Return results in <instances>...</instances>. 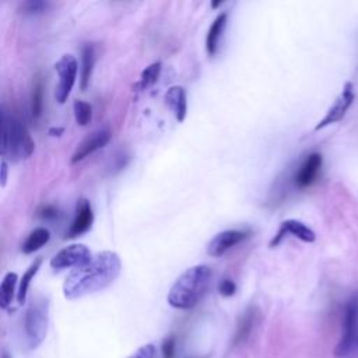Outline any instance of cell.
I'll list each match as a JSON object with an SVG mask.
<instances>
[{"instance_id": "6da1fadb", "label": "cell", "mask_w": 358, "mask_h": 358, "mask_svg": "<svg viewBox=\"0 0 358 358\" xmlns=\"http://www.w3.org/2000/svg\"><path fill=\"white\" fill-rule=\"evenodd\" d=\"M122 270V262L117 253L103 250L92 256L90 262L73 268L64 282L63 295L67 299H78L98 292L110 285Z\"/></svg>"}, {"instance_id": "7a4b0ae2", "label": "cell", "mask_w": 358, "mask_h": 358, "mask_svg": "<svg viewBox=\"0 0 358 358\" xmlns=\"http://www.w3.org/2000/svg\"><path fill=\"white\" fill-rule=\"evenodd\" d=\"M213 280V270L207 264H196L185 270L168 292V303L175 309L194 308L207 292Z\"/></svg>"}, {"instance_id": "3957f363", "label": "cell", "mask_w": 358, "mask_h": 358, "mask_svg": "<svg viewBox=\"0 0 358 358\" xmlns=\"http://www.w3.org/2000/svg\"><path fill=\"white\" fill-rule=\"evenodd\" d=\"M1 157H8L11 161L18 162L31 157L35 150V143L17 116L8 115L4 109L1 113Z\"/></svg>"}, {"instance_id": "277c9868", "label": "cell", "mask_w": 358, "mask_h": 358, "mask_svg": "<svg viewBox=\"0 0 358 358\" xmlns=\"http://www.w3.org/2000/svg\"><path fill=\"white\" fill-rule=\"evenodd\" d=\"M49 326V301L45 296H36L28 305L24 315V336L29 350L38 348L48 333Z\"/></svg>"}, {"instance_id": "5b68a950", "label": "cell", "mask_w": 358, "mask_h": 358, "mask_svg": "<svg viewBox=\"0 0 358 358\" xmlns=\"http://www.w3.org/2000/svg\"><path fill=\"white\" fill-rule=\"evenodd\" d=\"M358 329V295H354L350 298V301L344 306L343 313V329L341 336L334 347V355L337 358H343L348 355L351 351Z\"/></svg>"}, {"instance_id": "8992f818", "label": "cell", "mask_w": 358, "mask_h": 358, "mask_svg": "<svg viewBox=\"0 0 358 358\" xmlns=\"http://www.w3.org/2000/svg\"><path fill=\"white\" fill-rule=\"evenodd\" d=\"M55 71L57 73V77H59L55 96L59 103H64L76 84L77 71H78L77 59L70 53L63 55L55 63Z\"/></svg>"}, {"instance_id": "52a82bcc", "label": "cell", "mask_w": 358, "mask_h": 358, "mask_svg": "<svg viewBox=\"0 0 358 358\" xmlns=\"http://www.w3.org/2000/svg\"><path fill=\"white\" fill-rule=\"evenodd\" d=\"M92 259L91 250L83 245V243H71L62 250H59L52 259H50V267L55 271H62L71 267H78L85 264Z\"/></svg>"}, {"instance_id": "ba28073f", "label": "cell", "mask_w": 358, "mask_h": 358, "mask_svg": "<svg viewBox=\"0 0 358 358\" xmlns=\"http://www.w3.org/2000/svg\"><path fill=\"white\" fill-rule=\"evenodd\" d=\"M355 98L354 85L351 81H347L341 90V92L334 99L333 105L327 109L326 115L319 120V123L315 126V130H322L333 123H337L344 119L347 110L351 108Z\"/></svg>"}, {"instance_id": "9c48e42d", "label": "cell", "mask_w": 358, "mask_h": 358, "mask_svg": "<svg viewBox=\"0 0 358 358\" xmlns=\"http://www.w3.org/2000/svg\"><path fill=\"white\" fill-rule=\"evenodd\" d=\"M248 235H249V232L246 229L221 231L208 241L206 250L210 256L220 257V256L225 255L229 249H232L234 246H236L242 241H245L248 238Z\"/></svg>"}, {"instance_id": "30bf717a", "label": "cell", "mask_w": 358, "mask_h": 358, "mask_svg": "<svg viewBox=\"0 0 358 358\" xmlns=\"http://www.w3.org/2000/svg\"><path fill=\"white\" fill-rule=\"evenodd\" d=\"M323 157L320 152H310L295 172L294 183L298 189H306L313 185L320 173Z\"/></svg>"}, {"instance_id": "8fae6325", "label": "cell", "mask_w": 358, "mask_h": 358, "mask_svg": "<svg viewBox=\"0 0 358 358\" xmlns=\"http://www.w3.org/2000/svg\"><path fill=\"white\" fill-rule=\"evenodd\" d=\"M285 235H292L294 238H296L302 242H306V243H312L316 241V234L312 228H309L306 224H303L299 220L289 218V220H284L281 222L277 234L274 235V238L270 242V246L271 248L277 246Z\"/></svg>"}, {"instance_id": "7c38bea8", "label": "cell", "mask_w": 358, "mask_h": 358, "mask_svg": "<svg viewBox=\"0 0 358 358\" xmlns=\"http://www.w3.org/2000/svg\"><path fill=\"white\" fill-rule=\"evenodd\" d=\"M92 222H94V213H92L90 200H87L84 197L78 199L77 204H76L74 218L71 221L70 228L66 232V238L73 239V238L81 236L92 227Z\"/></svg>"}, {"instance_id": "4fadbf2b", "label": "cell", "mask_w": 358, "mask_h": 358, "mask_svg": "<svg viewBox=\"0 0 358 358\" xmlns=\"http://www.w3.org/2000/svg\"><path fill=\"white\" fill-rule=\"evenodd\" d=\"M110 136L112 134H110L109 129H99V130L94 131L91 136H88L78 144L74 154L71 155V164H77V162L83 161L84 158H87L88 155H91L92 152L105 147L109 143Z\"/></svg>"}, {"instance_id": "5bb4252c", "label": "cell", "mask_w": 358, "mask_h": 358, "mask_svg": "<svg viewBox=\"0 0 358 358\" xmlns=\"http://www.w3.org/2000/svg\"><path fill=\"white\" fill-rule=\"evenodd\" d=\"M165 103L173 113L178 122H183L187 112V101H186V91L180 85H173L168 88V91L164 95Z\"/></svg>"}, {"instance_id": "9a60e30c", "label": "cell", "mask_w": 358, "mask_h": 358, "mask_svg": "<svg viewBox=\"0 0 358 358\" xmlns=\"http://www.w3.org/2000/svg\"><path fill=\"white\" fill-rule=\"evenodd\" d=\"M227 18L228 14L227 13H220L211 22L208 31H207V36H206V50L208 53V56H215L218 46H220V41L221 36L224 34L225 25H227Z\"/></svg>"}, {"instance_id": "2e32d148", "label": "cell", "mask_w": 358, "mask_h": 358, "mask_svg": "<svg viewBox=\"0 0 358 358\" xmlns=\"http://www.w3.org/2000/svg\"><path fill=\"white\" fill-rule=\"evenodd\" d=\"M95 59H96V53H95L94 43H84L81 48V76H80V87L83 91L87 90V87L90 85Z\"/></svg>"}, {"instance_id": "e0dca14e", "label": "cell", "mask_w": 358, "mask_h": 358, "mask_svg": "<svg viewBox=\"0 0 358 358\" xmlns=\"http://www.w3.org/2000/svg\"><path fill=\"white\" fill-rule=\"evenodd\" d=\"M257 309L256 308H249L248 310L243 312V315L241 316L239 322H238V327H236V333H235V337H234V344H242L248 340L249 334L252 333L253 330V326L256 323V319H257Z\"/></svg>"}, {"instance_id": "ac0fdd59", "label": "cell", "mask_w": 358, "mask_h": 358, "mask_svg": "<svg viewBox=\"0 0 358 358\" xmlns=\"http://www.w3.org/2000/svg\"><path fill=\"white\" fill-rule=\"evenodd\" d=\"M50 239V232L45 227H38L29 232L27 239L24 241L21 249L25 255L34 253L39 250L42 246H45Z\"/></svg>"}, {"instance_id": "d6986e66", "label": "cell", "mask_w": 358, "mask_h": 358, "mask_svg": "<svg viewBox=\"0 0 358 358\" xmlns=\"http://www.w3.org/2000/svg\"><path fill=\"white\" fill-rule=\"evenodd\" d=\"M41 264H42V257H36V259L29 264V267L25 270V273L22 274V277L20 278V284H18V289H17V302H18L20 305H22V303L25 302L29 284H31V281L34 280V277L36 275L38 270L41 268Z\"/></svg>"}, {"instance_id": "ffe728a7", "label": "cell", "mask_w": 358, "mask_h": 358, "mask_svg": "<svg viewBox=\"0 0 358 358\" xmlns=\"http://www.w3.org/2000/svg\"><path fill=\"white\" fill-rule=\"evenodd\" d=\"M17 282H18V275L14 271H8L3 280H1V285H0V306L1 309H7L14 298L15 294V288H17Z\"/></svg>"}, {"instance_id": "44dd1931", "label": "cell", "mask_w": 358, "mask_h": 358, "mask_svg": "<svg viewBox=\"0 0 358 358\" xmlns=\"http://www.w3.org/2000/svg\"><path fill=\"white\" fill-rule=\"evenodd\" d=\"M43 110V84L39 77H36L32 94H31V116L34 120H38Z\"/></svg>"}, {"instance_id": "7402d4cb", "label": "cell", "mask_w": 358, "mask_h": 358, "mask_svg": "<svg viewBox=\"0 0 358 358\" xmlns=\"http://www.w3.org/2000/svg\"><path fill=\"white\" fill-rule=\"evenodd\" d=\"M159 73H161V62H154L151 63L150 66H147L141 74H140V80L138 83L136 84V88H140V90H147L150 88L151 85H154L159 77Z\"/></svg>"}, {"instance_id": "603a6c76", "label": "cell", "mask_w": 358, "mask_h": 358, "mask_svg": "<svg viewBox=\"0 0 358 358\" xmlns=\"http://www.w3.org/2000/svg\"><path fill=\"white\" fill-rule=\"evenodd\" d=\"M73 110H74V119H76L77 124L87 126L91 122V119H92V106L88 102L76 99L74 103H73Z\"/></svg>"}, {"instance_id": "cb8c5ba5", "label": "cell", "mask_w": 358, "mask_h": 358, "mask_svg": "<svg viewBox=\"0 0 358 358\" xmlns=\"http://www.w3.org/2000/svg\"><path fill=\"white\" fill-rule=\"evenodd\" d=\"M49 3L48 1H42V0H28L24 1L20 6V13H22L24 15H35V14H41L48 8Z\"/></svg>"}, {"instance_id": "d4e9b609", "label": "cell", "mask_w": 358, "mask_h": 358, "mask_svg": "<svg viewBox=\"0 0 358 358\" xmlns=\"http://www.w3.org/2000/svg\"><path fill=\"white\" fill-rule=\"evenodd\" d=\"M155 357V345L154 344H144L138 347L136 351H133L126 358H154Z\"/></svg>"}, {"instance_id": "484cf974", "label": "cell", "mask_w": 358, "mask_h": 358, "mask_svg": "<svg viewBox=\"0 0 358 358\" xmlns=\"http://www.w3.org/2000/svg\"><path fill=\"white\" fill-rule=\"evenodd\" d=\"M218 292L222 296H232L236 292V285L232 280L229 278H224L221 280V282L218 284Z\"/></svg>"}, {"instance_id": "4316f807", "label": "cell", "mask_w": 358, "mask_h": 358, "mask_svg": "<svg viewBox=\"0 0 358 358\" xmlns=\"http://www.w3.org/2000/svg\"><path fill=\"white\" fill-rule=\"evenodd\" d=\"M57 208L55 206H50V204H46V206H42L39 210H38V217L42 218V220H55L57 217Z\"/></svg>"}, {"instance_id": "83f0119b", "label": "cell", "mask_w": 358, "mask_h": 358, "mask_svg": "<svg viewBox=\"0 0 358 358\" xmlns=\"http://www.w3.org/2000/svg\"><path fill=\"white\" fill-rule=\"evenodd\" d=\"M162 355H164V358H173L175 357V337L173 336L164 340V343H162Z\"/></svg>"}, {"instance_id": "f1b7e54d", "label": "cell", "mask_w": 358, "mask_h": 358, "mask_svg": "<svg viewBox=\"0 0 358 358\" xmlns=\"http://www.w3.org/2000/svg\"><path fill=\"white\" fill-rule=\"evenodd\" d=\"M64 133V127H56V126H52V127H49V130H48V134L49 136H52V137H59V136H62Z\"/></svg>"}, {"instance_id": "f546056e", "label": "cell", "mask_w": 358, "mask_h": 358, "mask_svg": "<svg viewBox=\"0 0 358 358\" xmlns=\"http://www.w3.org/2000/svg\"><path fill=\"white\" fill-rule=\"evenodd\" d=\"M7 180V162L6 158H1V186L4 187Z\"/></svg>"}, {"instance_id": "4dcf8cb0", "label": "cell", "mask_w": 358, "mask_h": 358, "mask_svg": "<svg viewBox=\"0 0 358 358\" xmlns=\"http://www.w3.org/2000/svg\"><path fill=\"white\" fill-rule=\"evenodd\" d=\"M1 358H13V357L10 355V352H8L7 350H3V352H1Z\"/></svg>"}, {"instance_id": "1f68e13d", "label": "cell", "mask_w": 358, "mask_h": 358, "mask_svg": "<svg viewBox=\"0 0 358 358\" xmlns=\"http://www.w3.org/2000/svg\"><path fill=\"white\" fill-rule=\"evenodd\" d=\"M220 4H221V1H214V3H211V7L215 8V7H218Z\"/></svg>"}]
</instances>
